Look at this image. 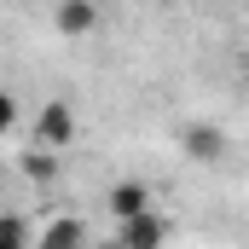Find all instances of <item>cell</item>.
Segmentation results:
<instances>
[{"label":"cell","mask_w":249,"mask_h":249,"mask_svg":"<svg viewBox=\"0 0 249 249\" xmlns=\"http://www.w3.org/2000/svg\"><path fill=\"white\" fill-rule=\"evenodd\" d=\"M18 174H23L29 186H53V180H58V157H53V151H35V145H29V151L18 157Z\"/></svg>","instance_id":"52a82bcc"},{"label":"cell","mask_w":249,"mask_h":249,"mask_svg":"<svg viewBox=\"0 0 249 249\" xmlns=\"http://www.w3.org/2000/svg\"><path fill=\"white\" fill-rule=\"evenodd\" d=\"M12 127H18V93H6V87H0V139H6Z\"/></svg>","instance_id":"9c48e42d"},{"label":"cell","mask_w":249,"mask_h":249,"mask_svg":"<svg viewBox=\"0 0 249 249\" xmlns=\"http://www.w3.org/2000/svg\"><path fill=\"white\" fill-rule=\"evenodd\" d=\"M29 244H35V226L23 214H6L0 209V249H29Z\"/></svg>","instance_id":"ba28073f"},{"label":"cell","mask_w":249,"mask_h":249,"mask_svg":"<svg viewBox=\"0 0 249 249\" xmlns=\"http://www.w3.org/2000/svg\"><path fill=\"white\" fill-rule=\"evenodd\" d=\"M47 23H53V35H58V41H87V35H99L105 12H99L93 0H58V6L47 12Z\"/></svg>","instance_id":"3957f363"},{"label":"cell","mask_w":249,"mask_h":249,"mask_svg":"<svg viewBox=\"0 0 249 249\" xmlns=\"http://www.w3.org/2000/svg\"><path fill=\"white\" fill-rule=\"evenodd\" d=\"M105 249H110V244H105Z\"/></svg>","instance_id":"30bf717a"},{"label":"cell","mask_w":249,"mask_h":249,"mask_svg":"<svg viewBox=\"0 0 249 249\" xmlns=\"http://www.w3.org/2000/svg\"><path fill=\"white\" fill-rule=\"evenodd\" d=\"M168 238H174V220L162 209H151L139 220H122L116 238H110V249H168Z\"/></svg>","instance_id":"7a4b0ae2"},{"label":"cell","mask_w":249,"mask_h":249,"mask_svg":"<svg viewBox=\"0 0 249 249\" xmlns=\"http://www.w3.org/2000/svg\"><path fill=\"white\" fill-rule=\"evenodd\" d=\"M75 133H81V116H75V105L70 99H47L35 116H29V145L35 151H70L75 145Z\"/></svg>","instance_id":"6da1fadb"},{"label":"cell","mask_w":249,"mask_h":249,"mask_svg":"<svg viewBox=\"0 0 249 249\" xmlns=\"http://www.w3.org/2000/svg\"><path fill=\"white\" fill-rule=\"evenodd\" d=\"M180 145H186L191 162L214 168V162L226 157V145H232V139H226V127H220V122H186V127H180Z\"/></svg>","instance_id":"5b68a950"},{"label":"cell","mask_w":249,"mask_h":249,"mask_svg":"<svg viewBox=\"0 0 249 249\" xmlns=\"http://www.w3.org/2000/svg\"><path fill=\"white\" fill-rule=\"evenodd\" d=\"M157 191H151V180H116V186L105 191V214L122 226V220H139V214H151L157 203H151Z\"/></svg>","instance_id":"277c9868"},{"label":"cell","mask_w":249,"mask_h":249,"mask_svg":"<svg viewBox=\"0 0 249 249\" xmlns=\"http://www.w3.org/2000/svg\"><path fill=\"white\" fill-rule=\"evenodd\" d=\"M29 249H87V220L81 214H47V226H35Z\"/></svg>","instance_id":"8992f818"}]
</instances>
